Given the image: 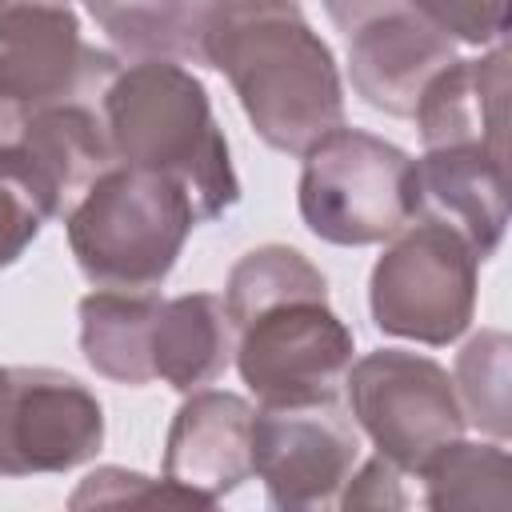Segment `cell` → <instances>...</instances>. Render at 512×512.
Returning <instances> with one entry per match:
<instances>
[{
    "instance_id": "d6986e66",
    "label": "cell",
    "mask_w": 512,
    "mask_h": 512,
    "mask_svg": "<svg viewBox=\"0 0 512 512\" xmlns=\"http://www.w3.org/2000/svg\"><path fill=\"white\" fill-rule=\"evenodd\" d=\"M412 480H420L428 508H508L512 500V464L500 444H464L452 440L432 452Z\"/></svg>"
},
{
    "instance_id": "8992f818",
    "label": "cell",
    "mask_w": 512,
    "mask_h": 512,
    "mask_svg": "<svg viewBox=\"0 0 512 512\" xmlns=\"http://www.w3.org/2000/svg\"><path fill=\"white\" fill-rule=\"evenodd\" d=\"M476 268L480 256L460 228L440 216L412 220L372 268L376 328L432 348L452 344L476 308Z\"/></svg>"
},
{
    "instance_id": "cb8c5ba5",
    "label": "cell",
    "mask_w": 512,
    "mask_h": 512,
    "mask_svg": "<svg viewBox=\"0 0 512 512\" xmlns=\"http://www.w3.org/2000/svg\"><path fill=\"white\" fill-rule=\"evenodd\" d=\"M404 480L408 472L376 452L356 476H348V492L340 496V504L344 508H408L412 496L404 492Z\"/></svg>"
},
{
    "instance_id": "ffe728a7",
    "label": "cell",
    "mask_w": 512,
    "mask_h": 512,
    "mask_svg": "<svg viewBox=\"0 0 512 512\" xmlns=\"http://www.w3.org/2000/svg\"><path fill=\"white\" fill-rule=\"evenodd\" d=\"M452 384H456L464 420L504 440L508 436V336L504 332L472 336L456 360Z\"/></svg>"
},
{
    "instance_id": "44dd1931",
    "label": "cell",
    "mask_w": 512,
    "mask_h": 512,
    "mask_svg": "<svg viewBox=\"0 0 512 512\" xmlns=\"http://www.w3.org/2000/svg\"><path fill=\"white\" fill-rule=\"evenodd\" d=\"M436 32L464 44H488L508 32V0H404Z\"/></svg>"
},
{
    "instance_id": "277c9868",
    "label": "cell",
    "mask_w": 512,
    "mask_h": 512,
    "mask_svg": "<svg viewBox=\"0 0 512 512\" xmlns=\"http://www.w3.org/2000/svg\"><path fill=\"white\" fill-rule=\"evenodd\" d=\"M64 224L68 248L96 288H160L200 220L176 180L112 164L92 180Z\"/></svg>"
},
{
    "instance_id": "7a4b0ae2",
    "label": "cell",
    "mask_w": 512,
    "mask_h": 512,
    "mask_svg": "<svg viewBox=\"0 0 512 512\" xmlns=\"http://www.w3.org/2000/svg\"><path fill=\"white\" fill-rule=\"evenodd\" d=\"M236 328V368L260 404L340 400L352 368V332L328 308L324 276L284 244L252 248L224 288Z\"/></svg>"
},
{
    "instance_id": "5b68a950",
    "label": "cell",
    "mask_w": 512,
    "mask_h": 512,
    "mask_svg": "<svg viewBox=\"0 0 512 512\" xmlns=\"http://www.w3.org/2000/svg\"><path fill=\"white\" fill-rule=\"evenodd\" d=\"M304 224L344 248L392 240L424 212L420 168L396 144L364 128H332L304 152L300 172Z\"/></svg>"
},
{
    "instance_id": "52a82bcc",
    "label": "cell",
    "mask_w": 512,
    "mask_h": 512,
    "mask_svg": "<svg viewBox=\"0 0 512 512\" xmlns=\"http://www.w3.org/2000/svg\"><path fill=\"white\" fill-rule=\"evenodd\" d=\"M356 428L408 476L444 444L464 436V408L452 376L416 352L384 348L356 360L344 376Z\"/></svg>"
},
{
    "instance_id": "3957f363",
    "label": "cell",
    "mask_w": 512,
    "mask_h": 512,
    "mask_svg": "<svg viewBox=\"0 0 512 512\" xmlns=\"http://www.w3.org/2000/svg\"><path fill=\"white\" fill-rule=\"evenodd\" d=\"M104 128L116 164L148 168L176 180L208 224L240 200V180L228 160V140L212 116L204 84L180 60H136L104 92Z\"/></svg>"
},
{
    "instance_id": "ac0fdd59",
    "label": "cell",
    "mask_w": 512,
    "mask_h": 512,
    "mask_svg": "<svg viewBox=\"0 0 512 512\" xmlns=\"http://www.w3.org/2000/svg\"><path fill=\"white\" fill-rule=\"evenodd\" d=\"M108 40L136 60H192L200 0H84Z\"/></svg>"
},
{
    "instance_id": "603a6c76",
    "label": "cell",
    "mask_w": 512,
    "mask_h": 512,
    "mask_svg": "<svg viewBox=\"0 0 512 512\" xmlns=\"http://www.w3.org/2000/svg\"><path fill=\"white\" fill-rule=\"evenodd\" d=\"M44 228V212L36 208V200L0 172V268H8Z\"/></svg>"
},
{
    "instance_id": "6da1fadb",
    "label": "cell",
    "mask_w": 512,
    "mask_h": 512,
    "mask_svg": "<svg viewBox=\"0 0 512 512\" xmlns=\"http://www.w3.org/2000/svg\"><path fill=\"white\" fill-rule=\"evenodd\" d=\"M192 64L224 72L276 152L304 156L344 124L340 72L296 0H200Z\"/></svg>"
},
{
    "instance_id": "2e32d148",
    "label": "cell",
    "mask_w": 512,
    "mask_h": 512,
    "mask_svg": "<svg viewBox=\"0 0 512 512\" xmlns=\"http://www.w3.org/2000/svg\"><path fill=\"white\" fill-rule=\"evenodd\" d=\"M236 352V328L224 312V300L212 292H188L160 300L152 324V376L196 392L224 376Z\"/></svg>"
},
{
    "instance_id": "4fadbf2b",
    "label": "cell",
    "mask_w": 512,
    "mask_h": 512,
    "mask_svg": "<svg viewBox=\"0 0 512 512\" xmlns=\"http://www.w3.org/2000/svg\"><path fill=\"white\" fill-rule=\"evenodd\" d=\"M252 408L216 388H196L172 428L164 452V480L192 492L204 508L252 476Z\"/></svg>"
},
{
    "instance_id": "8fae6325",
    "label": "cell",
    "mask_w": 512,
    "mask_h": 512,
    "mask_svg": "<svg viewBox=\"0 0 512 512\" xmlns=\"http://www.w3.org/2000/svg\"><path fill=\"white\" fill-rule=\"evenodd\" d=\"M112 164L116 152L96 104H56L0 120V172L36 200L44 220H64Z\"/></svg>"
},
{
    "instance_id": "5bb4252c",
    "label": "cell",
    "mask_w": 512,
    "mask_h": 512,
    "mask_svg": "<svg viewBox=\"0 0 512 512\" xmlns=\"http://www.w3.org/2000/svg\"><path fill=\"white\" fill-rule=\"evenodd\" d=\"M504 156L484 144H436L416 160L424 208L460 228L480 260H488L508 224Z\"/></svg>"
},
{
    "instance_id": "484cf974",
    "label": "cell",
    "mask_w": 512,
    "mask_h": 512,
    "mask_svg": "<svg viewBox=\"0 0 512 512\" xmlns=\"http://www.w3.org/2000/svg\"><path fill=\"white\" fill-rule=\"evenodd\" d=\"M28 4H68V0H0V16H8L12 8H28Z\"/></svg>"
},
{
    "instance_id": "9a60e30c",
    "label": "cell",
    "mask_w": 512,
    "mask_h": 512,
    "mask_svg": "<svg viewBox=\"0 0 512 512\" xmlns=\"http://www.w3.org/2000/svg\"><path fill=\"white\" fill-rule=\"evenodd\" d=\"M504 96H508V52L496 48L484 60H452L440 68L420 100L416 124L424 148L436 144H484L504 148Z\"/></svg>"
},
{
    "instance_id": "7c38bea8",
    "label": "cell",
    "mask_w": 512,
    "mask_h": 512,
    "mask_svg": "<svg viewBox=\"0 0 512 512\" xmlns=\"http://www.w3.org/2000/svg\"><path fill=\"white\" fill-rule=\"evenodd\" d=\"M452 60V40L404 0L348 32L352 88L388 116H412L424 84Z\"/></svg>"
},
{
    "instance_id": "9c48e42d",
    "label": "cell",
    "mask_w": 512,
    "mask_h": 512,
    "mask_svg": "<svg viewBox=\"0 0 512 512\" xmlns=\"http://www.w3.org/2000/svg\"><path fill=\"white\" fill-rule=\"evenodd\" d=\"M104 444L100 400L56 368H0V476L68 472Z\"/></svg>"
},
{
    "instance_id": "7402d4cb",
    "label": "cell",
    "mask_w": 512,
    "mask_h": 512,
    "mask_svg": "<svg viewBox=\"0 0 512 512\" xmlns=\"http://www.w3.org/2000/svg\"><path fill=\"white\" fill-rule=\"evenodd\" d=\"M84 504H192L204 508L192 492L176 488L172 480H148L140 472H124V468H96L92 476H84V484L72 496V508Z\"/></svg>"
},
{
    "instance_id": "e0dca14e",
    "label": "cell",
    "mask_w": 512,
    "mask_h": 512,
    "mask_svg": "<svg viewBox=\"0 0 512 512\" xmlns=\"http://www.w3.org/2000/svg\"><path fill=\"white\" fill-rule=\"evenodd\" d=\"M164 296L156 288H96L80 300L84 360L116 384H152V324Z\"/></svg>"
},
{
    "instance_id": "ba28073f",
    "label": "cell",
    "mask_w": 512,
    "mask_h": 512,
    "mask_svg": "<svg viewBox=\"0 0 512 512\" xmlns=\"http://www.w3.org/2000/svg\"><path fill=\"white\" fill-rule=\"evenodd\" d=\"M120 60L84 44L68 4H28L0 16V120L56 108L104 104Z\"/></svg>"
},
{
    "instance_id": "30bf717a",
    "label": "cell",
    "mask_w": 512,
    "mask_h": 512,
    "mask_svg": "<svg viewBox=\"0 0 512 512\" xmlns=\"http://www.w3.org/2000/svg\"><path fill=\"white\" fill-rule=\"evenodd\" d=\"M356 460L360 432L340 400L260 404L252 416V472L276 508L332 504Z\"/></svg>"
},
{
    "instance_id": "d4e9b609",
    "label": "cell",
    "mask_w": 512,
    "mask_h": 512,
    "mask_svg": "<svg viewBox=\"0 0 512 512\" xmlns=\"http://www.w3.org/2000/svg\"><path fill=\"white\" fill-rule=\"evenodd\" d=\"M392 4H400V0H324V8H328V16H332V24L348 36L356 24H364V20H372V16H380L384 8H392Z\"/></svg>"
}]
</instances>
